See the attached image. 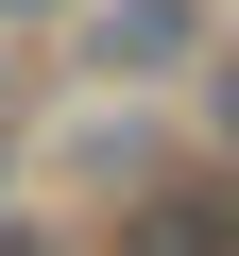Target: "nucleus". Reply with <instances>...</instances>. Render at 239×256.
Instances as JSON below:
<instances>
[{"label": "nucleus", "mask_w": 239, "mask_h": 256, "mask_svg": "<svg viewBox=\"0 0 239 256\" xmlns=\"http://www.w3.org/2000/svg\"><path fill=\"white\" fill-rule=\"evenodd\" d=\"M137 256H239V188H154Z\"/></svg>", "instance_id": "f03ea898"}, {"label": "nucleus", "mask_w": 239, "mask_h": 256, "mask_svg": "<svg viewBox=\"0 0 239 256\" xmlns=\"http://www.w3.org/2000/svg\"><path fill=\"white\" fill-rule=\"evenodd\" d=\"M222 137H239V68H222Z\"/></svg>", "instance_id": "7ed1b4c3"}, {"label": "nucleus", "mask_w": 239, "mask_h": 256, "mask_svg": "<svg viewBox=\"0 0 239 256\" xmlns=\"http://www.w3.org/2000/svg\"><path fill=\"white\" fill-rule=\"evenodd\" d=\"M205 52V0H102L86 18V68H188Z\"/></svg>", "instance_id": "f257e3e1"}]
</instances>
